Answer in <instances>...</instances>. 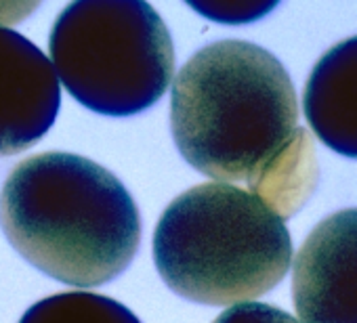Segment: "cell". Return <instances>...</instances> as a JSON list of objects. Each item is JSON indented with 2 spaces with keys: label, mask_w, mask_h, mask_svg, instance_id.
I'll return each mask as SVG.
<instances>
[{
  "label": "cell",
  "mask_w": 357,
  "mask_h": 323,
  "mask_svg": "<svg viewBox=\"0 0 357 323\" xmlns=\"http://www.w3.org/2000/svg\"><path fill=\"white\" fill-rule=\"evenodd\" d=\"M0 227L32 267L76 287L116 279L141 242L139 210L120 179L63 151L32 155L11 171Z\"/></svg>",
  "instance_id": "2"
},
{
  "label": "cell",
  "mask_w": 357,
  "mask_h": 323,
  "mask_svg": "<svg viewBox=\"0 0 357 323\" xmlns=\"http://www.w3.org/2000/svg\"><path fill=\"white\" fill-rule=\"evenodd\" d=\"M153 262L176 296L234 306L284 279L292 239L286 223L250 191L204 183L162 212L153 233Z\"/></svg>",
  "instance_id": "3"
},
{
  "label": "cell",
  "mask_w": 357,
  "mask_h": 323,
  "mask_svg": "<svg viewBox=\"0 0 357 323\" xmlns=\"http://www.w3.org/2000/svg\"><path fill=\"white\" fill-rule=\"evenodd\" d=\"M213 323H298V321L278 306L250 300L229 306Z\"/></svg>",
  "instance_id": "9"
},
{
  "label": "cell",
  "mask_w": 357,
  "mask_h": 323,
  "mask_svg": "<svg viewBox=\"0 0 357 323\" xmlns=\"http://www.w3.org/2000/svg\"><path fill=\"white\" fill-rule=\"evenodd\" d=\"M57 80L86 109L135 116L170 86L174 49L166 24L141 0H80L51 30Z\"/></svg>",
  "instance_id": "4"
},
{
  "label": "cell",
  "mask_w": 357,
  "mask_h": 323,
  "mask_svg": "<svg viewBox=\"0 0 357 323\" xmlns=\"http://www.w3.org/2000/svg\"><path fill=\"white\" fill-rule=\"evenodd\" d=\"M20 323H141L114 298L93 292H61L30 306Z\"/></svg>",
  "instance_id": "8"
},
{
  "label": "cell",
  "mask_w": 357,
  "mask_h": 323,
  "mask_svg": "<svg viewBox=\"0 0 357 323\" xmlns=\"http://www.w3.org/2000/svg\"><path fill=\"white\" fill-rule=\"evenodd\" d=\"M303 111L324 145L357 159V36L338 42L315 63Z\"/></svg>",
  "instance_id": "7"
},
{
  "label": "cell",
  "mask_w": 357,
  "mask_h": 323,
  "mask_svg": "<svg viewBox=\"0 0 357 323\" xmlns=\"http://www.w3.org/2000/svg\"><path fill=\"white\" fill-rule=\"evenodd\" d=\"M61 88L51 59L0 26V157L36 145L55 124Z\"/></svg>",
  "instance_id": "6"
},
{
  "label": "cell",
  "mask_w": 357,
  "mask_h": 323,
  "mask_svg": "<svg viewBox=\"0 0 357 323\" xmlns=\"http://www.w3.org/2000/svg\"><path fill=\"white\" fill-rule=\"evenodd\" d=\"M298 323H357V208L324 219L292 269Z\"/></svg>",
  "instance_id": "5"
},
{
  "label": "cell",
  "mask_w": 357,
  "mask_h": 323,
  "mask_svg": "<svg viewBox=\"0 0 357 323\" xmlns=\"http://www.w3.org/2000/svg\"><path fill=\"white\" fill-rule=\"evenodd\" d=\"M192 7L211 19L225 22V24H242V22H250V19L265 15L275 5L273 3L271 5H211V3L202 5V3H192Z\"/></svg>",
  "instance_id": "10"
},
{
  "label": "cell",
  "mask_w": 357,
  "mask_h": 323,
  "mask_svg": "<svg viewBox=\"0 0 357 323\" xmlns=\"http://www.w3.org/2000/svg\"><path fill=\"white\" fill-rule=\"evenodd\" d=\"M170 130L190 166L217 183L246 181L248 191L309 136L280 59L244 40L213 42L181 68Z\"/></svg>",
  "instance_id": "1"
}]
</instances>
